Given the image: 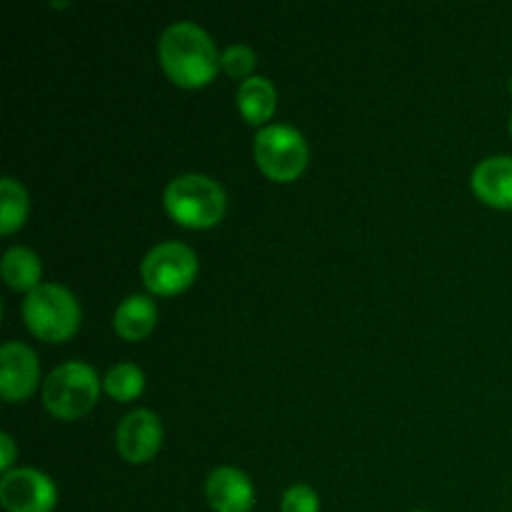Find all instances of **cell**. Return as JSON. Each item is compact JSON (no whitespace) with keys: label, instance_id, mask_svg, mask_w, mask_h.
<instances>
[{"label":"cell","instance_id":"1","mask_svg":"<svg viewBox=\"0 0 512 512\" xmlns=\"http://www.w3.org/2000/svg\"><path fill=\"white\" fill-rule=\"evenodd\" d=\"M158 58L168 78L183 88L208 85L220 68L213 38L190 20H178L160 33Z\"/></svg>","mask_w":512,"mask_h":512},{"label":"cell","instance_id":"2","mask_svg":"<svg viewBox=\"0 0 512 512\" xmlns=\"http://www.w3.org/2000/svg\"><path fill=\"white\" fill-rule=\"evenodd\" d=\"M165 210L185 228H210L225 215V190L203 173H183L163 193Z\"/></svg>","mask_w":512,"mask_h":512},{"label":"cell","instance_id":"3","mask_svg":"<svg viewBox=\"0 0 512 512\" xmlns=\"http://www.w3.org/2000/svg\"><path fill=\"white\" fill-rule=\"evenodd\" d=\"M23 320L30 333L48 343H63L78 330L80 305L68 288L43 283L23 300Z\"/></svg>","mask_w":512,"mask_h":512},{"label":"cell","instance_id":"4","mask_svg":"<svg viewBox=\"0 0 512 512\" xmlns=\"http://www.w3.org/2000/svg\"><path fill=\"white\" fill-rule=\"evenodd\" d=\"M100 393V380L88 363L58 365L43 383V403L55 418L75 420L88 413Z\"/></svg>","mask_w":512,"mask_h":512},{"label":"cell","instance_id":"5","mask_svg":"<svg viewBox=\"0 0 512 512\" xmlns=\"http://www.w3.org/2000/svg\"><path fill=\"white\" fill-rule=\"evenodd\" d=\"M255 163L268 178L290 183L308 165V143L293 125L273 123L258 130L253 143Z\"/></svg>","mask_w":512,"mask_h":512},{"label":"cell","instance_id":"6","mask_svg":"<svg viewBox=\"0 0 512 512\" xmlns=\"http://www.w3.org/2000/svg\"><path fill=\"white\" fill-rule=\"evenodd\" d=\"M140 275L150 293L175 295L188 288L198 275V255L180 240L158 243L143 258Z\"/></svg>","mask_w":512,"mask_h":512},{"label":"cell","instance_id":"7","mask_svg":"<svg viewBox=\"0 0 512 512\" xmlns=\"http://www.w3.org/2000/svg\"><path fill=\"white\" fill-rule=\"evenodd\" d=\"M0 503L8 512H50L58 503L55 483L35 468H15L0 480Z\"/></svg>","mask_w":512,"mask_h":512},{"label":"cell","instance_id":"8","mask_svg":"<svg viewBox=\"0 0 512 512\" xmlns=\"http://www.w3.org/2000/svg\"><path fill=\"white\" fill-rule=\"evenodd\" d=\"M160 445H163V423L148 408H138L128 413L118 423V430H115V448H118L120 458L133 465L153 460Z\"/></svg>","mask_w":512,"mask_h":512},{"label":"cell","instance_id":"9","mask_svg":"<svg viewBox=\"0 0 512 512\" xmlns=\"http://www.w3.org/2000/svg\"><path fill=\"white\" fill-rule=\"evenodd\" d=\"M40 380L38 355L18 340H8L0 348V395L8 403H20L35 393Z\"/></svg>","mask_w":512,"mask_h":512},{"label":"cell","instance_id":"10","mask_svg":"<svg viewBox=\"0 0 512 512\" xmlns=\"http://www.w3.org/2000/svg\"><path fill=\"white\" fill-rule=\"evenodd\" d=\"M205 495L215 512H248L255 503V490L248 475L238 468H215L205 480Z\"/></svg>","mask_w":512,"mask_h":512},{"label":"cell","instance_id":"11","mask_svg":"<svg viewBox=\"0 0 512 512\" xmlns=\"http://www.w3.org/2000/svg\"><path fill=\"white\" fill-rule=\"evenodd\" d=\"M473 193L493 208H512V155H493L480 160L470 175Z\"/></svg>","mask_w":512,"mask_h":512},{"label":"cell","instance_id":"12","mask_svg":"<svg viewBox=\"0 0 512 512\" xmlns=\"http://www.w3.org/2000/svg\"><path fill=\"white\" fill-rule=\"evenodd\" d=\"M158 320V308L148 295H130L118 305L113 315L115 333L123 340H143Z\"/></svg>","mask_w":512,"mask_h":512},{"label":"cell","instance_id":"13","mask_svg":"<svg viewBox=\"0 0 512 512\" xmlns=\"http://www.w3.org/2000/svg\"><path fill=\"white\" fill-rule=\"evenodd\" d=\"M275 103H278V93H275L273 83L263 75H250L243 80L238 88V108L248 123L260 125L270 120L275 113Z\"/></svg>","mask_w":512,"mask_h":512},{"label":"cell","instance_id":"14","mask_svg":"<svg viewBox=\"0 0 512 512\" xmlns=\"http://www.w3.org/2000/svg\"><path fill=\"white\" fill-rule=\"evenodd\" d=\"M3 278L5 283L13 290H35L40 283V275H43V265H40V258L30 248H20V245H13V248L5 250L3 255Z\"/></svg>","mask_w":512,"mask_h":512},{"label":"cell","instance_id":"15","mask_svg":"<svg viewBox=\"0 0 512 512\" xmlns=\"http://www.w3.org/2000/svg\"><path fill=\"white\" fill-rule=\"evenodd\" d=\"M28 215V193L15 178L5 175L0 180V233L10 235L25 223Z\"/></svg>","mask_w":512,"mask_h":512},{"label":"cell","instance_id":"16","mask_svg":"<svg viewBox=\"0 0 512 512\" xmlns=\"http://www.w3.org/2000/svg\"><path fill=\"white\" fill-rule=\"evenodd\" d=\"M103 388L113 400L128 403L145 390V375L135 363H118L105 373Z\"/></svg>","mask_w":512,"mask_h":512},{"label":"cell","instance_id":"17","mask_svg":"<svg viewBox=\"0 0 512 512\" xmlns=\"http://www.w3.org/2000/svg\"><path fill=\"white\" fill-rule=\"evenodd\" d=\"M220 65H223V70L230 75V78L248 80L255 68L253 48L245 43L230 45V48H225V53L220 55Z\"/></svg>","mask_w":512,"mask_h":512},{"label":"cell","instance_id":"18","mask_svg":"<svg viewBox=\"0 0 512 512\" xmlns=\"http://www.w3.org/2000/svg\"><path fill=\"white\" fill-rule=\"evenodd\" d=\"M280 512H320V498L310 485H290L280 498Z\"/></svg>","mask_w":512,"mask_h":512},{"label":"cell","instance_id":"19","mask_svg":"<svg viewBox=\"0 0 512 512\" xmlns=\"http://www.w3.org/2000/svg\"><path fill=\"white\" fill-rule=\"evenodd\" d=\"M0 450H3V455H0V470H3V473H10V465H13L15 460V443L8 433L0 435Z\"/></svg>","mask_w":512,"mask_h":512},{"label":"cell","instance_id":"20","mask_svg":"<svg viewBox=\"0 0 512 512\" xmlns=\"http://www.w3.org/2000/svg\"><path fill=\"white\" fill-rule=\"evenodd\" d=\"M510 93H512V78H510Z\"/></svg>","mask_w":512,"mask_h":512},{"label":"cell","instance_id":"21","mask_svg":"<svg viewBox=\"0 0 512 512\" xmlns=\"http://www.w3.org/2000/svg\"><path fill=\"white\" fill-rule=\"evenodd\" d=\"M510 133H512V118H510Z\"/></svg>","mask_w":512,"mask_h":512},{"label":"cell","instance_id":"22","mask_svg":"<svg viewBox=\"0 0 512 512\" xmlns=\"http://www.w3.org/2000/svg\"><path fill=\"white\" fill-rule=\"evenodd\" d=\"M413 512H425V510H413Z\"/></svg>","mask_w":512,"mask_h":512}]
</instances>
